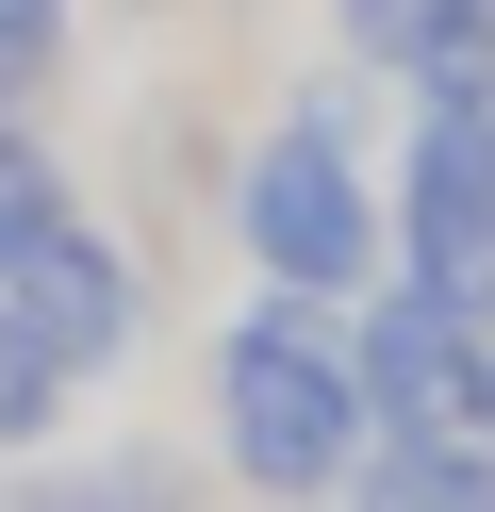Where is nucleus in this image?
Masks as SVG:
<instances>
[{"label": "nucleus", "mask_w": 495, "mask_h": 512, "mask_svg": "<svg viewBox=\"0 0 495 512\" xmlns=\"http://www.w3.org/2000/svg\"><path fill=\"white\" fill-rule=\"evenodd\" d=\"M50 50H66L50 0H0V100H33V83H50Z\"/></svg>", "instance_id": "nucleus-2"}, {"label": "nucleus", "mask_w": 495, "mask_h": 512, "mask_svg": "<svg viewBox=\"0 0 495 512\" xmlns=\"http://www.w3.org/2000/svg\"><path fill=\"white\" fill-rule=\"evenodd\" d=\"M50 232H66V182H50V149H17V133H0V281H17Z\"/></svg>", "instance_id": "nucleus-1"}, {"label": "nucleus", "mask_w": 495, "mask_h": 512, "mask_svg": "<svg viewBox=\"0 0 495 512\" xmlns=\"http://www.w3.org/2000/svg\"><path fill=\"white\" fill-rule=\"evenodd\" d=\"M33 397H50V347H33V331H0V430H17Z\"/></svg>", "instance_id": "nucleus-3"}]
</instances>
